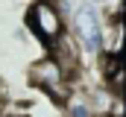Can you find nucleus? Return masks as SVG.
<instances>
[{"mask_svg": "<svg viewBox=\"0 0 126 117\" xmlns=\"http://www.w3.org/2000/svg\"><path fill=\"white\" fill-rule=\"evenodd\" d=\"M106 32H109V27H106V21L100 15V6L88 3V0H79L70 9V15H67V35L73 38L79 53H85L91 58L103 56Z\"/></svg>", "mask_w": 126, "mask_h": 117, "instance_id": "nucleus-1", "label": "nucleus"}, {"mask_svg": "<svg viewBox=\"0 0 126 117\" xmlns=\"http://www.w3.org/2000/svg\"><path fill=\"white\" fill-rule=\"evenodd\" d=\"M27 29L50 50L67 32V21L53 0H32L30 9H27Z\"/></svg>", "mask_w": 126, "mask_h": 117, "instance_id": "nucleus-2", "label": "nucleus"}, {"mask_svg": "<svg viewBox=\"0 0 126 117\" xmlns=\"http://www.w3.org/2000/svg\"><path fill=\"white\" fill-rule=\"evenodd\" d=\"M30 82L35 88H41L44 94H50L53 100H59L64 102L67 97H70V82H73V73L70 70H64V64L59 58H53L50 53L44 58H38V61H32L30 64Z\"/></svg>", "mask_w": 126, "mask_h": 117, "instance_id": "nucleus-3", "label": "nucleus"}, {"mask_svg": "<svg viewBox=\"0 0 126 117\" xmlns=\"http://www.w3.org/2000/svg\"><path fill=\"white\" fill-rule=\"evenodd\" d=\"M67 117H94V114L85 105V100H73V102H67Z\"/></svg>", "mask_w": 126, "mask_h": 117, "instance_id": "nucleus-4", "label": "nucleus"}, {"mask_svg": "<svg viewBox=\"0 0 126 117\" xmlns=\"http://www.w3.org/2000/svg\"><path fill=\"white\" fill-rule=\"evenodd\" d=\"M88 3H94V6H103V3H109V0H88Z\"/></svg>", "mask_w": 126, "mask_h": 117, "instance_id": "nucleus-5", "label": "nucleus"}]
</instances>
